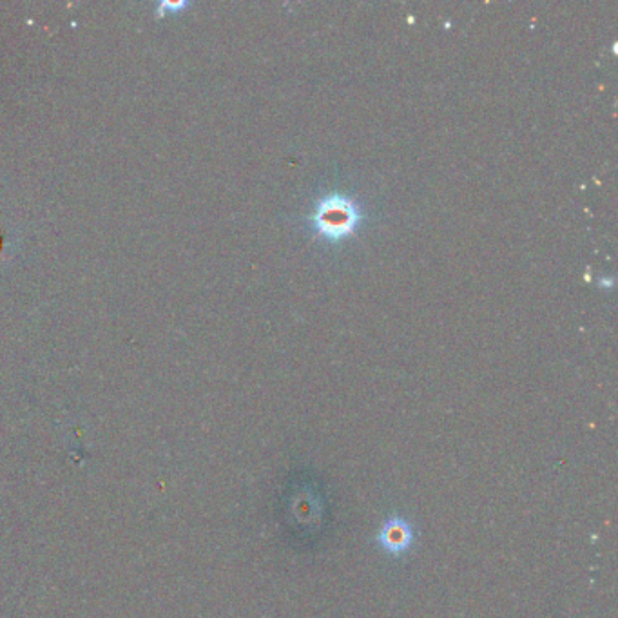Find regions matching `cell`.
Masks as SVG:
<instances>
[{"label":"cell","mask_w":618,"mask_h":618,"mask_svg":"<svg viewBox=\"0 0 618 618\" xmlns=\"http://www.w3.org/2000/svg\"><path fill=\"white\" fill-rule=\"evenodd\" d=\"M363 222L358 203L341 194H330L319 200L310 216L312 229L327 242H341L352 236Z\"/></svg>","instance_id":"obj_1"},{"label":"cell","mask_w":618,"mask_h":618,"mask_svg":"<svg viewBox=\"0 0 618 618\" xmlns=\"http://www.w3.org/2000/svg\"><path fill=\"white\" fill-rule=\"evenodd\" d=\"M414 532L403 517H392L379 533V542L390 553H403L412 546Z\"/></svg>","instance_id":"obj_2"}]
</instances>
